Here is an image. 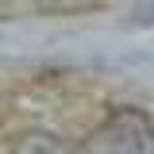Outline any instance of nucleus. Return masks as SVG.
Here are the masks:
<instances>
[{"label":"nucleus","mask_w":154,"mask_h":154,"mask_svg":"<svg viewBox=\"0 0 154 154\" xmlns=\"http://www.w3.org/2000/svg\"><path fill=\"white\" fill-rule=\"evenodd\" d=\"M12 154H77V150L69 146V143L46 135V131H31V135H23V139H16Z\"/></svg>","instance_id":"2"},{"label":"nucleus","mask_w":154,"mask_h":154,"mask_svg":"<svg viewBox=\"0 0 154 154\" xmlns=\"http://www.w3.org/2000/svg\"><path fill=\"white\" fill-rule=\"evenodd\" d=\"M96 154H154V119L143 108H116L96 131Z\"/></svg>","instance_id":"1"}]
</instances>
